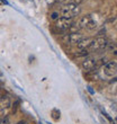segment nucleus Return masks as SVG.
Returning <instances> with one entry per match:
<instances>
[{"label":"nucleus","mask_w":117,"mask_h":124,"mask_svg":"<svg viewBox=\"0 0 117 124\" xmlns=\"http://www.w3.org/2000/svg\"><path fill=\"white\" fill-rule=\"evenodd\" d=\"M92 16L91 15H86V16H82L79 20V27L80 28H87L89 26V24L92 22Z\"/></svg>","instance_id":"0eeeda50"},{"label":"nucleus","mask_w":117,"mask_h":124,"mask_svg":"<svg viewBox=\"0 0 117 124\" xmlns=\"http://www.w3.org/2000/svg\"><path fill=\"white\" fill-rule=\"evenodd\" d=\"M108 45V41L106 37H101V36H98L96 39H91V43L89 45V49L91 51H99V50L105 49L106 46Z\"/></svg>","instance_id":"f03ea898"},{"label":"nucleus","mask_w":117,"mask_h":124,"mask_svg":"<svg viewBox=\"0 0 117 124\" xmlns=\"http://www.w3.org/2000/svg\"><path fill=\"white\" fill-rule=\"evenodd\" d=\"M81 67L86 71H90L96 67V60L92 58H87V59H85V61H82Z\"/></svg>","instance_id":"423d86ee"},{"label":"nucleus","mask_w":117,"mask_h":124,"mask_svg":"<svg viewBox=\"0 0 117 124\" xmlns=\"http://www.w3.org/2000/svg\"><path fill=\"white\" fill-rule=\"evenodd\" d=\"M11 106V101L8 96H2L0 97V108L1 109H7Z\"/></svg>","instance_id":"6e6552de"},{"label":"nucleus","mask_w":117,"mask_h":124,"mask_svg":"<svg viewBox=\"0 0 117 124\" xmlns=\"http://www.w3.org/2000/svg\"><path fill=\"white\" fill-rule=\"evenodd\" d=\"M83 0H66V3H70V5H75V6H79L80 3L82 2Z\"/></svg>","instance_id":"9d476101"},{"label":"nucleus","mask_w":117,"mask_h":124,"mask_svg":"<svg viewBox=\"0 0 117 124\" xmlns=\"http://www.w3.org/2000/svg\"><path fill=\"white\" fill-rule=\"evenodd\" d=\"M1 1H3V2H5V3H7V1H6V0H1Z\"/></svg>","instance_id":"4468645a"},{"label":"nucleus","mask_w":117,"mask_h":124,"mask_svg":"<svg viewBox=\"0 0 117 124\" xmlns=\"http://www.w3.org/2000/svg\"><path fill=\"white\" fill-rule=\"evenodd\" d=\"M73 25V19L70 18H64V17H60L55 20V27L56 30H58V32L61 33H65L68 32L69 27Z\"/></svg>","instance_id":"7ed1b4c3"},{"label":"nucleus","mask_w":117,"mask_h":124,"mask_svg":"<svg viewBox=\"0 0 117 124\" xmlns=\"http://www.w3.org/2000/svg\"><path fill=\"white\" fill-rule=\"evenodd\" d=\"M82 39H83V36H82L81 33L77 32V33H70L69 35H65L64 41L69 42L70 44H78Z\"/></svg>","instance_id":"20e7f679"},{"label":"nucleus","mask_w":117,"mask_h":124,"mask_svg":"<svg viewBox=\"0 0 117 124\" xmlns=\"http://www.w3.org/2000/svg\"><path fill=\"white\" fill-rule=\"evenodd\" d=\"M51 18H52V19H54V20L58 19V11H54V13L51 14Z\"/></svg>","instance_id":"f8f14e48"},{"label":"nucleus","mask_w":117,"mask_h":124,"mask_svg":"<svg viewBox=\"0 0 117 124\" xmlns=\"http://www.w3.org/2000/svg\"><path fill=\"white\" fill-rule=\"evenodd\" d=\"M0 124H9V117L8 116H5L0 120Z\"/></svg>","instance_id":"9b49d317"},{"label":"nucleus","mask_w":117,"mask_h":124,"mask_svg":"<svg viewBox=\"0 0 117 124\" xmlns=\"http://www.w3.org/2000/svg\"><path fill=\"white\" fill-rule=\"evenodd\" d=\"M17 124H26V122H25V121H20V122H18Z\"/></svg>","instance_id":"ddd939ff"},{"label":"nucleus","mask_w":117,"mask_h":124,"mask_svg":"<svg viewBox=\"0 0 117 124\" xmlns=\"http://www.w3.org/2000/svg\"><path fill=\"white\" fill-rule=\"evenodd\" d=\"M91 39L90 37H83V39L80 41V42L77 44V46H78L80 50H86L89 47V45H90V43H91Z\"/></svg>","instance_id":"1a4fd4ad"},{"label":"nucleus","mask_w":117,"mask_h":124,"mask_svg":"<svg viewBox=\"0 0 117 124\" xmlns=\"http://www.w3.org/2000/svg\"><path fill=\"white\" fill-rule=\"evenodd\" d=\"M61 15L62 17L64 18H70V19H73L74 17L79 16L80 13H81V8L79 6H75V5H70V3H65L64 6L61 8Z\"/></svg>","instance_id":"f257e3e1"},{"label":"nucleus","mask_w":117,"mask_h":124,"mask_svg":"<svg viewBox=\"0 0 117 124\" xmlns=\"http://www.w3.org/2000/svg\"><path fill=\"white\" fill-rule=\"evenodd\" d=\"M116 68H117V64L115 61L108 62L107 64L105 65V69H104L105 75L107 76V77H113V76H115L116 75Z\"/></svg>","instance_id":"39448f33"}]
</instances>
